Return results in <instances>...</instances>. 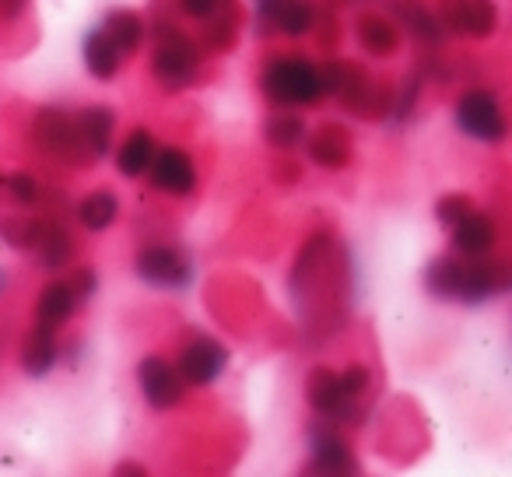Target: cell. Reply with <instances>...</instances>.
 Masks as SVG:
<instances>
[{
	"instance_id": "cell-1",
	"label": "cell",
	"mask_w": 512,
	"mask_h": 477,
	"mask_svg": "<svg viewBox=\"0 0 512 477\" xmlns=\"http://www.w3.org/2000/svg\"><path fill=\"white\" fill-rule=\"evenodd\" d=\"M260 92L278 109H306L327 99L320 64H313L302 53H281L267 60L260 74Z\"/></svg>"
},
{
	"instance_id": "cell-2",
	"label": "cell",
	"mask_w": 512,
	"mask_h": 477,
	"mask_svg": "<svg viewBox=\"0 0 512 477\" xmlns=\"http://www.w3.org/2000/svg\"><path fill=\"white\" fill-rule=\"evenodd\" d=\"M151 36H155V46H151V78L169 95H179L190 85H197L200 64H204V50H200L197 39H190L169 18H158L151 25Z\"/></svg>"
},
{
	"instance_id": "cell-3",
	"label": "cell",
	"mask_w": 512,
	"mask_h": 477,
	"mask_svg": "<svg viewBox=\"0 0 512 477\" xmlns=\"http://www.w3.org/2000/svg\"><path fill=\"white\" fill-rule=\"evenodd\" d=\"M453 120L460 134H467L477 144H502L509 137V123H505L502 102L488 88H470L456 99Z\"/></svg>"
},
{
	"instance_id": "cell-4",
	"label": "cell",
	"mask_w": 512,
	"mask_h": 477,
	"mask_svg": "<svg viewBox=\"0 0 512 477\" xmlns=\"http://www.w3.org/2000/svg\"><path fill=\"white\" fill-rule=\"evenodd\" d=\"M306 397H309V407H313L323 421H334V425H362L365 421L362 397H355V393L341 383V376L330 369L309 372Z\"/></svg>"
},
{
	"instance_id": "cell-5",
	"label": "cell",
	"mask_w": 512,
	"mask_h": 477,
	"mask_svg": "<svg viewBox=\"0 0 512 477\" xmlns=\"http://www.w3.org/2000/svg\"><path fill=\"white\" fill-rule=\"evenodd\" d=\"M137 278L158 292H186L193 285V264L179 246L155 243L137 253Z\"/></svg>"
},
{
	"instance_id": "cell-6",
	"label": "cell",
	"mask_w": 512,
	"mask_h": 477,
	"mask_svg": "<svg viewBox=\"0 0 512 477\" xmlns=\"http://www.w3.org/2000/svg\"><path fill=\"white\" fill-rule=\"evenodd\" d=\"M309 474H327V477H344L358 474V456L351 449V442L344 439L341 425L334 421H316L309 428Z\"/></svg>"
},
{
	"instance_id": "cell-7",
	"label": "cell",
	"mask_w": 512,
	"mask_h": 477,
	"mask_svg": "<svg viewBox=\"0 0 512 477\" xmlns=\"http://www.w3.org/2000/svg\"><path fill=\"white\" fill-rule=\"evenodd\" d=\"M512 285L509 264L491 257H467L460 260V278H456V302L463 306H484V302L505 295Z\"/></svg>"
},
{
	"instance_id": "cell-8",
	"label": "cell",
	"mask_w": 512,
	"mask_h": 477,
	"mask_svg": "<svg viewBox=\"0 0 512 477\" xmlns=\"http://www.w3.org/2000/svg\"><path fill=\"white\" fill-rule=\"evenodd\" d=\"M32 137L36 144L46 151V155L60 158L67 165H85V155H81V144H78V127H74V113L57 106H46L36 113L32 120Z\"/></svg>"
},
{
	"instance_id": "cell-9",
	"label": "cell",
	"mask_w": 512,
	"mask_h": 477,
	"mask_svg": "<svg viewBox=\"0 0 512 477\" xmlns=\"http://www.w3.org/2000/svg\"><path fill=\"white\" fill-rule=\"evenodd\" d=\"M137 386H141V397L151 411H172V407L183 404L186 383L179 376V369L162 355H148L137 362Z\"/></svg>"
},
{
	"instance_id": "cell-10",
	"label": "cell",
	"mask_w": 512,
	"mask_h": 477,
	"mask_svg": "<svg viewBox=\"0 0 512 477\" xmlns=\"http://www.w3.org/2000/svg\"><path fill=\"white\" fill-rule=\"evenodd\" d=\"M253 8L260 29L288 39H302L320 22V11H316L313 0H253Z\"/></svg>"
},
{
	"instance_id": "cell-11",
	"label": "cell",
	"mask_w": 512,
	"mask_h": 477,
	"mask_svg": "<svg viewBox=\"0 0 512 477\" xmlns=\"http://www.w3.org/2000/svg\"><path fill=\"white\" fill-rule=\"evenodd\" d=\"M439 25L453 36L491 39L498 29V4L495 0H442Z\"/></svg>"
},
{
	"instance_id": "cell-12",
	"label": "cell",
	"mask_w": 512,
	"mask_h": 477,
	"mask_svg": "<svg viewBox=\"0 0 512 477\" xmlns=\"http://www.w3.org/2000/svg\"><path fill=\"white\" fill-rule=\"evenodd\" d=\"M323 88L327 95H337L351 113L369 116L372 113V95H376V81L362 71L351 60H334V64H323Z\"/></svg>"
},
{
	"instance_id": "cell-13",
	"label": "cell",
	"mask_w": 512,
	"mask_h": 477,
	"mask_svg": "<svg viewBox=\"0 0 512 477\" xmlns=\"http://www.w3.org/2000/svg\"><path fill=\"white\" fill-rule=\"evenodd\" d=\"M179 376L186 386H211L228 369V348L214 337H193L176 362Z\"/></svg>"
},
{
	"instance_id": "cell-14",
	"label": "cell",
	"mask_w": 512,
	"mask_h": 477,
	"mask_svg": "<svg viewBox=\"0 0 512 477\" xmlns=\"http://www.w3.org/2000/svg\"><path fill=\"white\" fill-rule=\"evenodd\" d=\"M148 179L155 190L169 193V197H190L197 190V165L186 148H158L151 158Z\"/></svg>"
},
{
	"instance_id": "cell-15",
	"label": "cell",
	"mask_w": 512,
	"mask_h": 477,
	"mask_svg": "<svg viewBox=\"0 0 512 477\" xmlns=\"http://www.w3.org/2000/svg\"><path fill=\"white\" fill-rule=\"evenodd\" d=\"M74 127H78V144L81 155L88 162H99L113 151V134H116V113L109 106H85L81 113H74Z\"/></svg>"
},
{
	"instance_id": "cell-16",
	"label": "cell",
	"mask_w": 512,
	"mask_h": 477,
	"mask_svg": "<svg viewBox=\"0 0 512 477\" xmlns=\"http://www.w3.org/2000/svg\"><path fill=\"white\" fill-rule=\"evenodd\" d=\"M449 239H453V250L460 257H488L498 243V225L491 214L484 211H467L456 225H449Z\"/></svg>"
},
{
	"instance_id": "cell-17",
	"label": "cell",
	"mask_w": 512,
	"mask_h": 477,
	"mask_svg": "<svg viewBox=\"0 0 512 477\" xmlns=\"http://www.w3.org/2000/svg\"><path fill=\"white\" fill-rule=\"evenodd\" d=\"M32 253H36L46 271H67L74 264V257H78V243H74L71 228L50 214V218H43V228H39Z\"/></svg>"
},
{
	"instance_id": "cell-18",
	"label": "cell",
	"mask_w": 512,
	"mask_h": 477,
	"mask_svg": "<svg viewBox=\"0 0 512 477\" xmlns=\"http://www.w3.org/2000/svg\"><path fill=\"white\" fill-rule=\"evenodd\" d=\"M60 330L46 327V323H32V330L22 341V369L25 376L43 379L57 369L60 362Z\"/></svg>"
},
{
	"instance_id": "cell-19",
	"label": "cell",
	"mask_w": 512,
	"mask_h": 477,
	"mask_svg": "<svg viewBox=\"0 0 512 477\" xmlns=\"http://www.w3.org/2000/svg\"><path fill=\"white\" fill-rule=\"evenodd\" d=\"M306 151H309V162H316L320 169H330V172L351 165V155H355L351 134L344 127H320L309 137Z\"/></svg>"
},
{
	"instance_id": "cell-20",
	"label": "cell",
	"mask_w": 512,
	"mask_h": 477,
	"mask_svg": "<svg viewBox=\"0 0 512 477\" xmlns=\"http://www.w3.org/2000/svg\"><path fill=\"white\" fill-rule=\"evenodd\" d=\"M393 18L400 22V29L407 32L411 39H418L421 46H442V25H439V15H432V11L425 8V4H418V0H393Z\"/></svg>"
},
{
	"instance_id": "cell-21",
	"label": "cell",
	"mask_w": 512,
	"mask_h": 477,
	"mask_svg": "<svg viewBox=\"0 0 512 477\" xmlns=\"http://www.w3.org/2000/svg\"><path fill=\"white\" fill-rule=\"evenodd\" d=\"M155 151H158V144H155V137H151V130H144V127L130 130L120 148H116V169H120V176H127V179L148 176Z\"/></svg>"
},
{
	"instance_id": "cell-22",
	"label": "cell",
	"mask_w": 512,
	"mask_h": 477,
	"mask_svg": "<svg viewBox=\"0 0 512 477\" xmlns=\"http://www.w3.org/2000/svg\"><path fill=\"white\" fill-rule=\"evenodd\" d=\"M78 306L81 302H78V295H74L71 281H53V285H46V292L39 295V302H36V323L64 330L67 320L78 313Z\"/></svg>"
},
{
	"instance_id": "cell-23",
	"label": "cell",
	"mask_w": 512,
	"mask_h": 477,
	"mask_svg": "<svg viewBox=\"0 0 512 477\" xmlns=\"http://www.w3.org/2000/svg\"><path fill=\"white\" fill-rule=\"evenodd\" d=\"M81 57H85V71L95 81H113L123 67V53L109 43V36L102 29H92L81 43Z\"/></svg>"
},
{
	"instance_id": "cell-24",
	"label": "cell",
	"mask_w": 512,
	"mask_h": 477,
	"mask_svg": "<svg viewBox=\"0 0 512 477\" xmlns=\"http://www.w3.org/2000/svg\"><path fill=\"white\" fill-rule=\"evenodd\" d=\"M99 29L106 32L109 43H113L123 57H130V53L141 50L144 36H148V25H144V18L134 15V11H109L106 22H102Z\"/></svg>"
},
{
	"instance_id": "cell-25",
	"label": "cell",
	"mask_w": 512,
	"mask_h": 477,
	"mask_svg": "<svg viewBox=\"0 0 512 477\" xmlns=\"http://www.w3.org/2000/svg\"><path fill=\"white\" fill-rule=\"evenodd\" d=\"M74 214H78L81 228L99 235V232H106V228H113L116 218H120V197H116L113 190H95L74 207Z\"/></svg>"
},
{
	"instance_id": "cell-26",
	"label": "cell",
	"mask_w": 512,
	"mask_h": 477,
	"mask_svg": "<svg viewBox=\"0 0 512 477\" xmlns=\"http://www.w3.org/2000/svg\"><path fill=\"white\" fill-rule=\"evenodd\" d=\"M235 36H239V4L228 0L225 8L214 18L204 22V36H200V50L211 53H228L235 46Z\"/></svg>"
},
{
	"instance_id": "cell-27",
	"label": "cell",
	"mask_w": 512,
	"mask_h": 477,
	"mask_svg": "<svg viewBox=\"0 0 512 477\" xmlns=\"http://www.w3.org/2000/svg\"><path fill=\"white\" fill-rule=\"evenodd\" d=\"M358 43L372 57H393L400 46V32L383 15H362L358 18Z\"/></svg>"
},
{
	"instance_id": "cell-28",
	"label": "cell",
	"mask_w": 512,
	"mask_h": 477,
	"mask_svg": "<svg viewBox=\"0 0 512 477\" xmlns=\"http://www.w3.org/2000/svg\"><path fill=\"white\" fill-rule=\"evenodd\" d=\"M456 278H460V260L456 257H439L425 267V288L432 299L456 302Z\"/></svg>"
},
{
	"instance_id": "cell-29",
	"label": "cell",
	"mask_w": 512,
	"mask_h": 477,
	"mask_svg": "<svg viewBox=\"0 0 512 477\" xmlns=\"http://www.w3.org/2000/svg\"><path fill=\"white\" fill-rule=\"evenodd\" d=\"M264 137H267V144H271V148L292 151L295 144L306 141V123H302V116H295V113H288V109H281L278 116H271V120H267Z\"/></svg>"
},
{
	"instance_id": "cell-30",
	"label": "cell",
	"mask_w": 512,
	"mask_h": 477,
	"mask_svg": "<svg viewBox=\"0 0 512 477\" xmlns=\"http://www.w3.org/2000/svg\"><path fill=\"white\" fill-rule=\"evenodd\" d=\"M39 228H43V218H18V214H11V218H0V243H8L11 250L32 253Z\"/></svg>"
},
{
	"instance_id": "cell-31",
	"label": "cell",
	"mask_w": 512,
	"mask_h": 477,
	"mask_svg": "<svg viewBox=\"0 0 512 477\" xmlns=\"http://www.w3.org/2000/svg\"><path fill=\"white\" fill-rule=\"evenodd\" d=\"M0 186L11 193V200H15L18 207L43 204V186H39V179L32 176V172H11V176L0 179Z\"/></svg>"
},
{
	"instance_id": "cell-32",
	"label": "cell",
	"mask_w": 512,
	"mask_h": 477,
	"mask_svg": "<svg viewBox=\"0 0 512 477\" xmlns=\"http://www.w3.org/2000/svg\"><path fill=\"white\" fill-rule=\"evenodd\" d=\"M467 211H474V200H470L467 193H446V197L435 204V218H439L446 228L456 225Z\"/></svg>"
},
{
	"instance_id": "cell-33",
	"label": "cell",
	"mask_w": 512,
	"mask_h": 477,
	"mask_svg": "<svg viewBox=\"0 0 512 477\" xmlns=\"http://www.w3.org/2000/svg\"><path fill=\"white\" fill-rule=\"evenodd\" d=\"M418 92H421V81H407V85L393 95V109H390L393 123H404L407 116H411V109L418 106Z\"/></svg>"
},
{
	"instance_id": "cell-34",
	"label": "cell",
	"mask_w": 512,
	"mask_h": 477,
	"mask_svg": "<svg viewBox=\"0 0 512 477\" xmlns=\"http://www.w3.org/2000/svg\"><path fill=\"white\" fill-rule=\"evenodd\" d=\"M225 4H228V0H179V11H183L186 18H193V22L204 25L207 18L218 15Z\"/></svg>"
},
{
	"instance_id": "cell-35",
	"label": "cell",
	"mask_w": 512,
	"mask_h": 477,
	"mask_svg": "<svg viewBox=\"0 0 512 477\" xmlns=\"http://www.w3.org/2000/svg\"><path fill=\"white\" fill-rule=\"evenodd\" d=\"M71 288H74V295H78V302H92L95 292H99V278H95L92 267H78V271L71 274Z\"/></svg>"
},
{
	"instance_id": "cell-36",
	"label": "cell",
	"mask_w": 512,
	"mask_h": 477,
	"mask_svg": "<svg viewBox=\"0 0 512 477\" xmlns=\"http://www.w3.org/2000/svg\"><path fill=\"white\" fill-rule=\"evenodd\" d=\"M25 8H29V0H0V18L15 22V18L25 15Z\"/></svg>"
},
{
	"instance_id": "cell-37",
	"label": "cell",
	"mask_w": 512,
	"mask_h": 477,
	"mask_svg": "<svg viewBox=\"0 0 512 477\" xmlns=\"http://www.w3.org/2000/svg\"><path fill=\"white\" fill-rule=\"evenodd\" d=\"M116 474H130V477H141L148 474L144 467H137V463H116Z\"/></svg>"
},
{
	"instance_id": "cell-38",
	"label": "cell",
	"mask_w": 512,
	"mask_h": 477,
	"mask_svg": "<svg viewBox=\"0 0 512 477\" xmlns=\"http://www.w3.org/2000/svg\"><path fill=\"white\" fill-rule=\"evenodd\" d=\"M4 292H8V274L0 271V295H4Z\"/></svg>"
},
{
	"instance_id": "cell-39",
	"label": "cell",
	"mask_w": 512,
	"mask_h": 477,
	"mask_svg": "<svg viewBox=\"0 0 512 477\" xmlns=\"http://www.w3.org/2000/svg\"><path fill=\"white\" fill-rule=\"evenodd\" d=\"M0 179H4V176H0ZM0 190H4V186H0Z\"/></svg>"
}]
</instances>
